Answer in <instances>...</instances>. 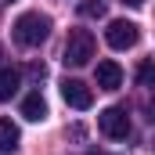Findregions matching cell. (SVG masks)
Segmentation results:
<instances>
[{"instance_id": "8fae6325", "label": "cell", "mask_w": 155, "mask_h": 155, "mask_svg": "<svg viewBox=\"0 0 155 155\" xmlns=\"http://www.w3.org/2000/svg\"><path fill=\"white\" fill-rule=\"evenodd\" d=\"M137 79H141V87L155 90V65H152V61H144V65L137 69Z\"/></svg>"}, {"instance_id": "30bf717a", "label": "cell", "mask_w": 155, "mask_h": 155, "mask_svg": "<svg viewBox=\"0 0 155 155\" xmlns=\"http://www.w3.org/2000/svg\"><path fill=\"white\" fill-rule=\"evenodd\" d=\"M79 15H87V18H101V15H105V0H83V4H79Z\"/></svg>"}, {"instance_id": "9c48e42d", "label": "cell", "mask_w": 155, "mask_h": 155, "mask_svg": "<svg viewBox=\"0 0 155 155\" xmlns=\"http://www.w3.org/2000/svg\"><path fill=\"white\" fill-rule=\"evenodd\" d=\"M18 141H22L18 126H15L11 119H0V152H15V148H18Z\"/></svg>"}, {"instance_id": "5b68a950", "label": "cell", "mask_w": 155, "mask_h": 155, "mask_svg": "<svg viewBox=\"0 0 155 155\" xmlns=\"http://www.w3.org/2000/svg\"><path fill=\"white\" fill-rule=\"evenodd\" d=\"M61 97H65L69 108H79V112L94 105V90H90L87 83H79V79H65V83H61Z\"/></svg>"}, {"instance_id": "6da1fadb", "label": "cell", "mask_w": 155, "mask_h": 155, "mask_svg": "<svg viewBox=\"0 0 155 155\" xmlns=\"http://www.w3.org/2000/svg\"><path fill=\"white\" fill-rule=\"evenodd\" d=\"M47 36H51V18H47V15H40V11L18 15V22H15V40H18L22 47H40Z\"/></svg>"}, {"instance_id": "8992f818", "label": "cell", "mask_w": 155, "mask_h": 155, "mask_svg": "<svg viewBox=\"0 0 155 155\" xmlns=\"http://www.w3.org/2000/svg\"><path fill=\"white\" fill-rule=\"evenodd\" d=\"M97 87L101 90H119L123 87V69H119V61H97Z\"/></svg>"}, {"instance_id": "3957f363", "label": "cell", "mask_w": 155, "mask_h": 155, "mask_svg": "<svg viewBox=\"0 0 155 155\" xmlns=\"http://www.w3.org/2000/svg\"><path fill=\"white\" fill-rule=\"evenodd\" d=\"M97 130H101L108 141H126V137H130V116H126V108H119V105L105 108V112L97 116Z\"/></svg>"}, {"instance_id": "52a82bcc", "label": "cell", "mask_w": 155, "mask_h": 155, "mask_svg": "<svg viewBox=\"0 0 155 155\" xmlns=\"http://www.w3.org/2000/svg\"><path fill=\"white\" fill-rule=\"evenodd\" d=\"M18 87H22V72H18L15 65H4V69H0V101L15 97Z\"/></svg>"}, {"instance_id": "5bb4252c", "label": "cell", "mask_w": 155, "mask_h": 155, "mask_svg": "<svg viewBox=\"0 0 155 155\" xmlns=\"http://www.w3.org/2000/svg\"><path fill=\"white\" fill-rule=\"evenodd\" d=\"M123 4H126V7H141L144 0H123Z\"/></svg>"}, {"instance_id": "7c38bea8", "label": "cell", "mask_w": 155, "mask_h": 155, "mask_svg": "<svg viewBox=\"0 0 155 155\" xmlns=\"http://www.w3.org/2000/svg\"><path fill=\"white\" fill-rule=\"evenodd\" d=\"M29 76H33V79L40 83V79L47 76V65H43V61H33V65H29Z\"/></svg>"}, {"instance_id": "277c9868", "label": "cell", "mask_w": 155, "mask_h": 155, "mask_svg": "<svg viewBox=\"0 0 155 155\" xmlns=\"http://www.w3.org/2000/svg\"><path fill=\"white\" fill-rule=\"evenodd\" d=\"M105 40H108V47H112V51H130V47L141 40V29H137L134 22H126V18H116V22H108Z\"/></svg>"}, {"instance_id": "9a60e30c", "label": "cell", "mask_w": 155, "mask_h": 155, "mask_svg": "<svg viewBox=\"0 0 155 155\" xmlns=\"http://www.w3.org/2000/svg\"><path fill=\"white\" fill-rule=\"evenodd\" d=\"M90 155H97V152H90Z\"/></svg>"}, {"instance_id": "7a4b0ae2", "label": "cell", "mask_w": 155, "mask_h": 155, "mask_svg": "<svg viewBox=\"0 0 155 155\" xmlns=\"http://www.w3.org/2000/svg\"><path fill=\"white\" fill-rule=\"evenodd\" d=\"M61 58H65V65L83 69V65L94 58V33H90V29H72V33H69V40H65Z\"/></svg>"}, {"instance_id": "4fadbf2b", "label": "cell", "mask_w": 155, "mask_h": 155, "mask_svg": "<svg viewBox=\"0 0 155 155\" xmlns=\"http://www.w3.org/2000/svg\"><path fill=\"white\" fill-rule=\"evenodd\" d=\"M148 119L155 123V90H152V105H148Z\"/></svg>"}, {"instance_id": "ba28073f", "label": "cell", "mask_w": 155, "mask_h": 155, "mask_svg": "<svg viewBox=\"0 0 155 155\" xmlns=\"http://www.w3.org/2000/svg\"><path fill=\"white\" fill-rule=\"evenodd\" d=\"M22 116L29 119V123H40V119H47V101L40 97V90L25 94V101H22Z\"/></svg>"}]
</instances>
